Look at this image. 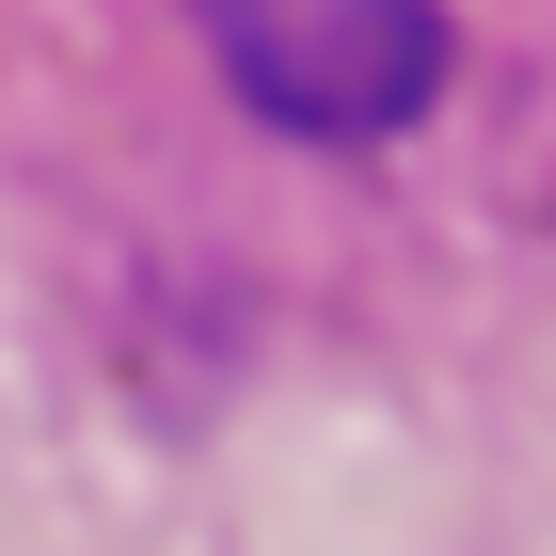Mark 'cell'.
I'll return each instance as SVG.
<instances>
[{
	"label": "cell",
	"instance_id": "cell-1",
	"mask_svg": "<svg viewBox=\"0 0 556 556\" xmlns=\"http://www.w3.org/2000/svg\"><path fill=\"white\" fill-rule=\"evenodd\" d=\"M207 64L302 143H382L445 96V0H191Z\"/></svg>",
	"mask_w": 556,
	"mask_h": 556
}]
</instances>
